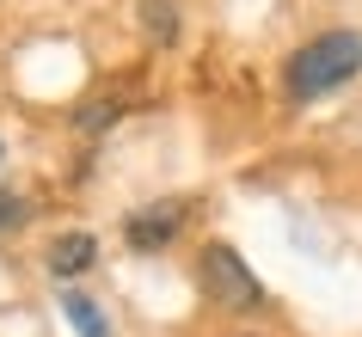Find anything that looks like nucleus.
I'll return each mask as SVG.
<instances>
[{
    "label": "nucleus",
    "mask_w": 362,
    "mask_h": 337,
    "mask_svg": "<svg viewBox=\"0 0 362 337\" xmlns=\"http://www.w3.org/2000/svg\"><path fill=\"white\" fill-rule=\"evenodd\" d=\"M356 74H362V31H320L283 61V93L295 105H313V98L350 86Z\"/></svg>",
    "instance_id": "f257e3e1"
},
{
    "label": "nucleus",
    "mask_w": 362,
    "mask_h": 337,
    "mask_svg": "<svg viewBox=\"0 0 362 337\" xmlns=\"http://www.w3.org/2000/svg\"><path fill=\"white\" fill-rule=\"evenodd\" d=\"M197 276H203V295L215 300V313H258L264 307V282L252 276V264L233 252V245H203L197 258Z\"/></svg>",
    "instance_id": "f03ea898"
},
{
    "label": "nucleus",
    "mask_w": 362,
    "mask_h": 337,
    "mask_svg": "<svg viewBox=\"0 0 362 337\" xmlns=\"http://www.w3.org/2000/svg\"><path fill=\"white\" fill-rule=\"evenodd\" d=\"M185 221H191V203L185 196H166V203L135 208L129 221H123V240H129V252H166L185 233Z\"/></svg>",
    "instance_id": "7ed1b4c3"
},
{
    "label": "nucleus",
    "mask_w": 362,
    "mask_h": 337,
    "mask_svg": "<svg viewBox=\"0 0 362 337\" xmlns=\"http://www.w3.org/2000/svg\"><path fill=\"white\" fill-rule=\"evenodd\" d=\"M93 258H98V240H93V233H80V227H74V233H56L49 252H43V264H49V276H56L62 288H68L74 276H86Z\"/></svg>",
    "instance_id": "20e7f679"
},
{
    "label": "nucleus",
    "mask_w": 362,
    "mask_h": 337,
    "mask_svg": "<svg viewBox=\"0 0 362 337\" xmlns=\"http://www.w3.org/2000/svg\"><path fill=\"white\" fill-rule=\"evenodd\" d=\"M56 307H62V319H68L80 337H111V319H105V307H98L93 295H80V288H62Z\"/></svg>",
    "instance_id": "39448f33"
},
{
    "label": "nucleus",
    "mask_w": 362,
    "mask_h": 337,
    "mask_svg": "<svg viewBox=\"0 0 362 337\" xmlns=\"http://www.w3.org/2000/svg\"><path fill=\"white\" fill-rule=\"evenodd\" d=\"M141 31H148V43H178V6L172 0H141Z\"/></svg>",
    "instance_id": "423d86ee"
},
{
    "label": "nucleus",
    "mask_w": 362,
    "mask_h": 337,
    "mask_svg": "<svg viewBox=\"0 0 362 337\" xmlns=\"http://www.w3.org/2000/svg\"><path fill=\"white\" fill-rule=\"evenodd\" d=\"M13 221H25V196H6L0 190V227H13Z\"/></svg>",
    "instance_id": "0eeeda50"
},
{
    "label": "nucleus",
    "mask_w": 362,
    "mask_h": 337,
    "mask_svg": "<svg viewBox=\"0 0 362 337\" xmlns=\"http://www.w3.org/2000/svg\"><path fill=\"white\" fill-rule=\"evenodd\" d=\"M246 337H258V331H246Z\"/></svg>",
    "instance_id": "6e6552de"
}]
</instances>
